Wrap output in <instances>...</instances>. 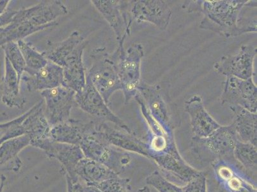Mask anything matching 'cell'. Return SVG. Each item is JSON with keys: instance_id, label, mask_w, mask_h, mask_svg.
Wrapping results in <instances>:
<instances>
[{"instance_id": "23", "label": "cell", "mask_w": 257, "mask_h": 192, "mask_svg": "<svg viewBox=\"0 0 257 192\" xmlns=\"http://www.w3.org/2000/svg\"><path fill=\"white\" fill-rule=\"evenodd\" d=\"M85 41L78 31H74L64 41H47V49L43 53L44 57L50 62L64 67L65 61L78 47Z\"/></svg>"}, {"instance_id": "1", "label": "cell", "mask_w": 257, "mask_h": 192, "mask_svg": "<svg viewBox=\"0 0 257 192\" xmlns=\"http://www.w3.org/2000/svg\"><path fill=\"white\" fill-rule=\"evenodd\" d=\"M184 3L182 9L189 13H201L200 29L214 32L230 38L244 34L239 26L240 12L247 0H197Z\"/></svg>"}, {"instance_id": "10", "label": "cell", "mask_w": 257, "mask_h": 192, "mask_svg": "<svg viewBox=\"0 0 257 192\" xmlns=\"http://www.w3.org/2000/svg\"><path fill=\"white\" fill-rule=\"evenodd\" d=\"M76 92L64 85L41 92L44 102V113L51 127L70 119L75 103Z\"/></svg>"}, {"instance_id": "29", "label": "cell", "mask_w": 257, "mask_h": 192, "mask_svg": "<svg viewBox=\"0 0 257 192\" xmlns=\"http://www.w3.org/2000/svg\"><path fill=\"white\" fill-rule=\"evenodd\" d=\"M17 43L24 58L26 64L25 73L30 74L39 71L48 64L49 61L44 57L43 53H39L25 40H21Z\"/></svg>"}, {"instance_id": "35", "label": "cell", "mask_w": 257, "mask_h": 192, "mask_svg": "<svg viewBox=\"0 0 257 192\" xmlns=\"http://www.w3.org/2000/svg\"><path fill=\"white\" fill-rule=\"evenodd\" d=\"M207 174L200 172L183 186V192H207Z\"/></svg>"}, {"instance_id": "5", "label": "cell", "mask_w": 257, "mask_h": 192, "mask_svg": "<svg viewBox=\"0 0 257 192\" xmlns=\"http://www.w3.org/2000/svg\"><path fill=\"white\" fill-rule=\"evenodd\" d=\"M94 123L89 132L84 136L79 147L85 158L97 161L120 174L132 161L130 154L121 149H114L111 145L95 133Z\"/></svg>"}, {"instance_id": "13", "label": "cell", "mask_w": 257, "mask_h": 192, "mask_svg": "<svg viewBox=\"0 0 257 192\" xmlns=\"http://www.w3.org/2000/svg\"><path fill=\"white\" fill-rule=\"evenodd\" d=\"M130 13L133 22L151 23L161 30L167 29L172 16L169 5L162 0L131 1Z\"/></svg>"}, {"instance_id": "39", "label": "cell", "mask_w": 257, "mask_h": 192, "mask_svg": "<svg viewBox=\"0 0 257 192\" xmlns=\"http://www.w3.org/2000/svg\"><path fill=\"white\" fill-rule=\"evenodd\" d=\"M9 1H6V0H4V1H0V16L3 15V14L7 11L8 9V6L9 4Z\"/></svg>"}, {"instance_id": "6", "label": "cell", "mask_w": 257, "mask_h": 192, "mask_svg": "<svg viewBox=\"0 0 257 192\" xmlns=\"http://www.w3.org/2000/svg\"><path fill=\"white\" fill-rule=\"evenodd\" d=\"M139 93L141 95L147 109L153 118L168 132L174 133L179 123L174 121V116L163 89L160 84L150 85L143 81L139 87Z\"/></svg>"}, {"instance_id": "20", "label": "cell", "mask_w": 257, "mask_h": 192, "mask_svg": "<svg viewBox=\"0 0 257 192\" xmlns=\"http://www.w3.org/2000/svg\"><path fill=\"white\" fill-rule=\"evenodd\" d=\"M20 81L9 61L5 58V73L0 81L2 104L9 108L23 109L27 100L20 92Z\"/></svg>"}, {"instance_id": "24", "label": "cell", "mask_w": 257, "mask_h": 192, "mask_svg": "<svg viewBox=\"0 0 257 192\" xmlns=\"http://www.w3.org/2000/svg\"><path fill=\"white\" fill-rule=\"evenodd\" d=\"M26 135L31 142L50 137L51 126L44 113V100L39 101L29 110V114L23 123Z\"/></svg>"}, {"instance_id": "9", "label": "cell", "mask_w": 257, "mask_h": 192, "mask_svg": "<svg viewBox=\"0 0 257 192\" xmlns=\"http://www.w3.org/2000/svg\"><path fill=\"white\" fill-rule=\"evenodd\" d=\"M91 2L108 23L118 42L130 36L133 23L131 1L92 0Z\"/></svg>"}, {"instance_id": "38", "label": "cell", "mask_w": 257, "mask_h": 192, "mask_svg": "<svg viewBox=\"0 0 257 192\" xmlns=\"http://www.w3.org/2000/svg\"><path fill=\"white\" fill-rule=\"evenodd\" d=\"M67 182V192H85L84 187L79 182H73L66 175H64Z\"/></svg>"}, {"instance_id": "33", "label": "cell", "mask_w": 257, "mask_h": 192, "mask_svg": "<svg viewBox=\"0 0 257 192\" xmlns=\"http://www.w3.org/2000/svg\"><path fill=\"white\" fill-rule=\"evenodd\" d=\"M146 183L158 192H183V186H177L167 179L162 173L154 171L146 177Z\"/></svg>"}, {"instance_id": "30", "label": "cell", "mask_w": 257, "mask_h": 192, "mask_svg": "<svg viewBox=\"0 0 257 192\" xmlns=\"http://www.w3.org/2000/svg\"><path fill=\"white\" fill-rule=\"evenodd\" d=\"M131 189V180L119 176L84 187L85 192H128Z\"/></svg>"}, {"instance_id": "41", "label": "cell", "mask_w": 257, "mask_h": 192, "mask_svg": "<svg viewBox=\"0 0 257 192\" xmlns=\"http://www.w3.org/2000/svg\"><path fill=\"white\" fill-rule=\"evenodd\" d=\"M9 116L6 113L0 114V122L8 120Z\"/></svg>"}, {"instance_id": "3", "label": "cell", "mask_w": 257, "mask_h": 192, "mask_svg": "<svg viewBox=\"0 0 257 192\" xmlns=\"http://www.w3.org/2000/svg\"><path fill=\"white\" fill-rule=\"evenodd\" d=\"M125 39L123 38L118 42L117 48L111 53V56L122 85L121 91L124 94L125 104H127L139 92L142 81L141 65L144 57V48L141 43H135L125 50Z\"/></svg>"}, {"instance_id": "36", "label": "cell", "mask_w": 257, "mask_h": 192, "mask_svg": "<svg viewBox=\"0 0 257 192\" xmlns=\"http://www.w3.org/2000/svg\"><path fill=\"white\" fill-rule=\"evenodd\" d=\"M207 192H225V188L221 182L211 178L209 181L207 180Z\"/></svg>"}, {"instance_id": "21", "label": "cell", "mask_w": 257, "mask_h": 192, "mask_svg": "<svg viewBox=\"0 0 257 192\" xmlns=\"http://www.w3.org/2000/svg\"><path fill=\"white\" fill-rule=\"evenodd\" d=\"M233 112V120L231 124L240 142L249 143L256 146L257 114L247 111L242 107L230 106Z\"/></svg>"}, {"instance_id": "34", "label": "cell", "mask_w": 257, "mask_h": 192, "mask_svg": "<svg viewBox=\"0 0 257 192\" xmlns=\"http://www.w3.org/2000/svg\"><path fill=\"white\" fill-rule=\"evenodd\" d=\"M222 184L230 192H256L255 186L235 172L230 179Z\"/></svg>"}, {"instance_id": "28", "label": "cell", "mask_w": 257, "mask_h": 192, "mask_svg": "<svg viewBox=\"0 0 257 192\" xmlns=\"http://www.w3.org/2000/svg\"><path fill=\"white\" fill-rule=\"evenodd\" d=\"M234 158L247 175L256 179V146L238 140L235 147Z\"/></svg>"}, {"instance_id": "15", "label": "cell", "mask_w": 257, "mask_h": 192, "mask_svg": "<svg viewBox=\"0 0 257 192\" xmlns=\"http://www.w3.org/2000/svg\"><path fill=\"white\" fill-rule=\"evenodd\" d=\"M95 133L112 146L149 158L148 145L138 137L135 132L130 133L116 130L107 125L106 122H102L95 125Z\"/></svg>"}, {"instance_id": "27", "label": "cell", "mask_w": 257, "mask_h": 192, "mask_svg": "<svg viewBox=\"0 0 257 192\" xmlns=\"http://www.w3.org/2000/svg\"><path fill=\"white\" fill-rule=\"evenodd\" d=\"M43 28L36 27L18 15L16 11L13 21L8 25L0 28V47L5 44L24 40L35 33L43 31Z\"/></svg>"}, {"instance_id": "17", "label": "cell", "mask_w": 257, "mask_h": 192, "mask_svg": "<svg viewBox=\"0 0 257 192\" xmlns=\"http://www.w3.org/2000/svg\"><path fill=\"white\" fill-rule=\"evenodd\" d=\"M184 109L190 118L194 137H207L221 127L207 112L202 98L198 94L193 95L186 101Z\"/></svg>"}, {"instance_id": "18", "label": "cell", "mask_w": 257, "mask_h": 192, "mask_svg": "<svg viewBox=\"0 0 257 192\" xmlns=\"http://www.w3.org/2000/svg\"><path fill=\"white\" fill-rule=\"evenodd\" d=\"M24 82L30 92L43 91L64 85L62 67L49 61L46 66L32 73H23L21 81Z\"/></svg>"}, {"instance_id": "2", "label": "cell", "mask_w": 257, "mask_h": 192, "mask_svg": "<svg viewBox=\"0 0 257 192\" xmlns=\"http://www.w3.org/2000/svg\"><path fill=\"white\" fill-rule=\"evenodd\" d=\"M232 126H221L204 138L193 137L189 151L195 161L204 167L219 162H234V149L238 141Z\"/></svg>"}, {"instance_id": "25", "label": "cell", "mask_w": 257, "mask_h": 192, "mask_svg": "<svg viewBox=\"0 0 257 192\" xmlns=\"http://www.w3.org/2000/svg\"><path fill=\"white\" fill-rule=\"evenodd\" d=\"M30 145V139L28 135L2 143L0 145V170L18 172L23 165L18 154Z\"/></svg>"}, {"instance_id": "32", "label": "cell", "mask_w": 257, "mask_h": 192, "mask_svg": "<svg viewBox=\"0 0 257 192\" xmlns=\"http://www.w3.org/2000/svg\"><path fill=\"white\" fill-rule=\"evenodd\" d=\"M2 48L4 51L5 58L11 63L21 82L22 75L25 71L26 64L18 43L16 42H11L2 46Z\"/></svg>"}, {"instance_id": "42", "label": "cell", "mask_w": 257, "mask_h": 192, "mask_svg": "<svg viewBox=\"0 0 257 192\" xmlns=\"http://www.w3.org/2000/svg\"><path fill=\"white\" fill-rule=\"evenodd\" d=\"M138 192H151L150 188H149L148 186H144L142 187V188H140Z\"/></svg>"}, {"instance_id": "7", "label": "cell", "mask_w": 257, "mask_h": 192, "mask_svg": "<svg viewBox=\"0 0 257 192\" xmlns=\"http://www.w3.org/2000/svg\"><path fill=\"white\" fill-rule=\"evenodd\" d=\"M30 146L43 150L50 158L56 159L62 165V173L73 182H79L76 174L78 163L85 156L79 146L55 141L51 137L31 142Z\"/></svg>"}, {"instance_id": "22", "label": "cell", "mask_w": 257, "mask_h": 192, "mask_svg": "<svg viewBox=\"0 0 257 192\" xmlns=\"http://www.w3.org/2000/svg\"><path fill=\"white\" fill-rule=\"evenodd\" d=\"M94 122L83 123L74 119L52 126L50 130V137L56 142L79 146L84 136L89 132Z\"/></svg>"}, {"instance_id": "8", "label": "cell", "mask_w": 257, "mask_h": 192, "mask_svg": "<svg viewBox=\"0 0 257 192\" xmlns=\"http://www.w3.org/2000/svg\"><path fill=\"white\" fill-rule=\"evenodd\" d=\"M75 103L82 111L90 116L102 119L104 122L107 121L114 124L120 130L126 132L135 133L124 121L109 109L101 95L93 86L87 76L85 88L81 92L76 93Z\"/></svg>"}, {"instance_id": "4", "label": "cell", "mask_w": 257, "mask_h": 192, "mask_svg": "<svg viewBox=\"0 0 257 192\" xmlns=\"http://www.w3.org/2000/svg\"><path fill=\"white\" fill-rule=\"evenodd\" d=\"M90 57L92 65L86 76L108 104L112 95L116 91L122 90L115 62L111 54L102 47L93 49Z\"/></svg>"}, {"instance_id": "26", "label": "cell", "mask_w": 257, "mask_h": 192, "mask_svg": "<svg viewBox=\"0 0 257 192\" xmlns=\"http://www.w3.org/2000/svg\"><path fill=\"white\" fill-rule=\"evenodd\" d=\"M77 177L80 178L86 185L94 184L119 176L113 170L90 159L84 158L77 165Z\"/></svg>"}, {"instance_id": "12", "label": "cell", "mask_w": 257, "mask_h": 192, "mask_svg": "<svg viewBox=\"0 0 257 192\" xmlns=\"http://www.w3.org/2000/svg\"><path fill=\"white\" fill-rule=\"evenodd\" d=\"M256 52V47L243 45L235 55L223 56L215 63L214 71L226 77H235L244 80L253 78Z\"/></svg>"}, {"instance_id": "37", "label": "cell", "mask_w": 257, "mask_h": 192, "mask_svg": "<svg viewBox=\"0 0 257 192\" xmlns=\"http://www.w3.org/2000/svg\"><path fill=\"white\" fill-rule=\"evenodd\" d=\"M15 10H10L7 9V11L2 16H0V28L8 25L13 21L14 17L16 13Z\"/></svg>"}, {"instance_id": "16", "label": "cell", "mask_w": 257, "mask_h": 192, "mask_svg": "<svg viewBox=\"0 0 257 192\" xmlns=\"http://www.w3.org/2000/svg\"><path fill=\"white\" fill-rule=\"evenodd\" d=\"M150 159L157 164L166 175L174 177L185 184L200 172L184 160L176 144L162 153L153 154Z\"/></svg>"}, {"instance_id": "19", "label": "cell", "mask_w": 257, "mask_h": 192, "mask_svg": "<svg viewBox=\"0 0 257 192\" xmlns=\"http://www.w3.org/2000/svg\"><path fill=\"white\" fill-rule=\"evenodd\" d=\"M87 42L84 41L65 61L62 67L64 86L72 89L76 93L81 92L86 85V75L83 56Z\"/></svg>"}, {"instance_id": "11", "label": "cell", "mask_w": 257, "mask_h": 192, "mask_svg": "<svg viewBox=\"0 0 257 192\" xmlns=\"http://www.w3.org/2000/svg\"><path fill=\"white\" fill-rule=\"evenodd\" d=\"M220 102L223 105L240 107L256 113L257 86L253 78L244 80L235 77H226Z\"/></svg>"}, {"instance_id": "14", "label": "cell", "mask_w": 257, "mask_h": 192, "mask_svg": "<svg viewBox=\"0 0 257 192\" xmlns=\"http://www.w3.org/2000/svg\"><path fill=\"white\" fill-rule=\"evenodd\" d=\"M68 9L61 1H42L30 8L18 11L20 17L44 30L58 25L57 19L67 15Z\"/></svg>"}, {"instance_id": "40", "label": "cell", "mask_w": 257, "mask_h": 192, "mask_svg": "<svg viewBox=\"0 0 257 192\" xmlns=\"http://www.w3.org/2000/svg\"><path fill=\"white\" fill-rule=\"evenodd\" d=\"M7 177L4 174L0 175V192H3Z\"/></svg>"}, {"instance_id": "31", "label": "cell", "mask_w": 257, "mask_h": 192, "mask_svg": "<svg viewBox=\"0 0 257 192\" xmlns=\"http://www.w3.org/2000/svg\"><path fill=\"white\" fill-rule=\"evenodd\" d=\"M29 114V110L22 116L6 123H0V145L8 140L16 139L26 135L23 123Z\"/></svg>"}]
</instances>
